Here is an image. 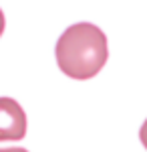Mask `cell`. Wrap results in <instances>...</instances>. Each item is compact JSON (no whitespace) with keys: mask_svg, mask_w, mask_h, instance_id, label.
Listing matches in <instances>:
<instances>
[{"mask_svg":"<svg viewBox=\"0 0 147 152\" xmlns=\"http://www.w3.org/2000/svg\"><path fill=\"white\" fill-rule=\"evenodd\" d=\"M55 57L58 69L71 79H91L109 59L107 37L93 23L71 24L58 37Z\"/></svg>","mask_w":147,"mask_h":152,"instance_id":"cell-1","label":"cell"},{"mask_svg":"<svg viewBox=\"0 0 147 152\" xmlns=\"http://www.w3.org/2000/svg\"><path fill=\"white\" fill-rule=\"evenodd\" d=\"M26 134V114L12 97H0V142L22 140Z\"/></svg>","mask_w":147,"mask_h":152,"instance_id":"cell-2","label":"cell"},{"mask_svg":"<svg viewBox=\"0 0 147 152\" xmlns=\"http://www.w3.org/2000/svg\"><path fill=\"white\" fill-rule=\"evenodd\" d=\"M139 140H141V144L147 148V120L143 122V126H141V130H139Z\"/></svg>","mask_w":147,"mask_h":152,"instance_id":"cell-3","label":"cell"},{"mask_svg":"<svg viewBox=\"0 0 147 152\" xmlns=\"http://www.w3.org/2000/svg\"><path fill=\"white\" fill-rule=\"evenodd\" d=\"M4 26H6V20H4V12H2V8H0V37H2V33H4Z\"/></svg>","mask_w":147,"mask_h":152,"instance_id":"cell-4","label":"cell"},{"mask_svg":"<svg viewBox=\"0 0 147 152\" xmlns=\"http://www.w3.org/2000/svg\"><path fill=\"white\" fill-rule=\"evenodd\" d=\"M0 152H28L24 148H0Z\"/></svg>","mask_w":147,"mask_h":152,"instance_id":"cell-5","label":"cell"}]
</instances>
